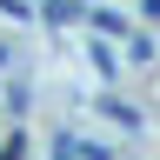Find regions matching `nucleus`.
Masks as SVG:
<instances>
[{
  "label": "nucleus",
  "instance_id": "obj_1",
  "mask_svg": "<svg viewBox=\"0 0 160 160\" xmlns=\"http://www.w3.org/2000/svg\"><path fill=\"white\" fill-rule=\"evenodd\" d=\"M40 13H47L53 27H73V20H87V7H80V0H47Z\"/></svg>",
  "mask_w": 160,
  "mask_h": 160
},
{
  "label": "nucleus",
  "instance_id": "obj_2",
  "mask_svg": "<svg viewBox=\"0 0 160 160\" xmlns=\"http://www.w3.org/2000/svg\"><path fill=\"white\" fill-rule=\"evenodd\" d=\"M33 107V87H27V80H13V87H7V113H27Z\"/></svg>",
  "mask_w": 160,
  "mask_h": 160
},
{
  "label": "nucleus",
  "instance_id": "obj_3",
  "mask_svg": "<svg viewBox=\"0 0 160 160\" xmlns=\"http://www.w3.org/2000/svg\"><path fill=\"white\" fill-rule=\"evenodd\" d=\"M100 107H107V113L120 120V127H140V113H133V107H120V100H113V93H100Z\"/></svg>",
  "mask_w": 160,
  "mask_h": 160
},
{
  "label": "nucleus",
  "instance_id": "obj_4",
  "mask_svg": "<svg viewBox=\"0 0 160 160\" xmlns=\"http://www.w3.org/2000/svg\"><path fill=\"white\" fill-rule=\"evenodd\" d=\"M73 147H80V160H113V147H107V140H73Z\"/></svg>",
  "mask_w": 160,
  "mask_h": 160
},
{
  "label": "nucleus",
  "instance_id": "obj_5",
  "mask_svg": "<svg viewBox=\"0 0 160 160\" xmlns=\"http://www.w3.org/2000/svg\"><path fill=\"white\" fill-rule=\"evenodd\" d=\"M87 60H93V67H100V73H120V60H113L107 47H100V40H93V47H87Z\"/></svg>",
  "mask_w": 160,
  "mask_h": 160
},
{
  "label": "nucleus",
  "instance_id": "obj_6",
  "mask_svg": "<svg viewBox=\"0 0 160 160\" xmlns=\"http://www.w3.org/2000/svg\"><path fill=\"white\" fill-rule=\"evenodd\" d=\"M20 153H27V140H20V133H13V140H7V147H0V160H20Z\"/></svg>",
  "mask_w": 160,
  "mask_h": 160
},
{
  "label": "nucleus",
  "instance_id": "obj_7",
  "mask_svg": "<svg viewBox=\"0 0 160 160\" xmlns=\"http://www.w3.org/2000/svg\"><path fill=\"white\" fill-rule=\"evenodd\" d=\"M147 20H160V0H147Z\"/></svg>",
  "mask_w": 160,
  "mask_h": 160
}]
</instances>
